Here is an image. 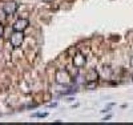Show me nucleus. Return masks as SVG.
Segmentation results:
<instances>
[{
	"label": "nucleus",
	"mask_w": 133,
	"mask_h": 125,
	"mask_svg": "<svg viewBox=\"0 0 133 125\" xmlns=\"http://www.w3.org/2000/svg\"><path fill=\"white\" fill-rule=\"evenodd\" d=\"M45 3H51V2H53V0H44Z\"/></svg>",
	"instance_id": "1a4fd4ad"
},
{
	"label": "nucleus",
	"mask_w": 133,
	"mask_h": 125,
	"mask_svg": "<svg viewBox=\"0 0 133 125\" xmlns=\"http://www.w3.org/2000/svg\"><path fill=\"white\" fill-rule=\"evenodd\" d=\"M3 11H4V14L11 16V15H14L16 11H17V4L14 3V2H9V3H5L3 5Z\"/></svg>",
	"instance_id": "20e7f679"
},
{
	"label": "nucleus",
	"mask_w": 133,
	"mask_h": 125,
	"mask_svg": "<svg viewBox=\"0 0 133 125\" xmlns=\"http://www.w3.org/2000/svg\"><path fill=\"white\" fill-rule=\"evenodd\" d=\"M48 113H35L33 115V117H47Z\"/></svg>",
	"instance_id": "0eeeda50"
},
{
	"label": "nucleus",
	"mask_w": 133,
	"mask_h": 125,
	"mask_svg": "<svg viewBox=\"0 0 133 125\" xmlns=\"http://www.w3.org/2000/svg\"><path fill=\"white\" fill-rule=\"evenodd\" d=\"M28 25H29V21L27 19H19V20L15 21L12 28H14V31H24V29L28 28Z\"/></svg>",
	"instance_id": "7ed1b4c3"
},
{
	"label": "nucleus",
	"mask_w": 133,
	"mask_h": 125,
	"mask_svg": "<svg viewBox=\"0 0 133 125\" xmlns=\"http://www.w3.org/2000/svg\"><path fill=\"white\" fill-rule=\"evenodd\" d=\"M97 78H98V73L96 69H91L87 73V81L88 83H97Z\"/></svg>",
	"instance_id": "423d86ee"
},
{
	"label": "nucleus",
	"mask_w": 133,
	"mask_h": 125,
	"mask_svg": "<svg viewBox=\"0 0 133 125\" xmlns=\"http://www.w3.org/2000/svg\"><path fill=\"white\" fill-rule=\"evenodd\" d=\"M9 41H11L12 48H19L20 45L23 44V41H24V33H23V31H14L12 33H11Z\"/></svg>",
	"instance_id": "f257e3e1"
},
{
	"label": "nucleus",
	"mask_w": 133,
	"mask_h": 125,
	"mask_svg": "<svg viewBox=\"0 0 133 125\" xmlns=\"http://www.w3.org/2000/svg\"><path fill=\"white\" fill-rule=\"evenodd\" d=\"M3 32H4V28H3V25H2V24H0V36L3 35Z\"/></svg>",
	"instance_id": "6e6552de"
},
{
	"label": "nucleus",
	"mask_w": 133,
	"mask_h": 125,
	"mask_svg": "<svg viewBox=\"0 0 133 125\" xmlns=\"http://www.w3.org/2000/svg\"><path fill=\"white\" fill-rule=\"evenodd\" d=\"M73 65L76 68H83L85 65V57H84L83 55H80V53L75 55L73 56Z\"/></svg>",
	"instance_id": "39448f33"
},
{
	"label": "nucleus",
	"mask_w": 133,
	"mask_h": 125,
	"mask_svg": "<svg viewBox=\"0 0 133 125\" xmlns=\"http://www.w3.org/2000/svg\"><path fill=\"white\" fill-rule=\"evenodd\" d=\"M55 78H56V83L60 84V85H68L71 83V76L65 69H59L56 72Z\"/></svg>",
	"instance_id": "f03ea898"
}]
</instances>
